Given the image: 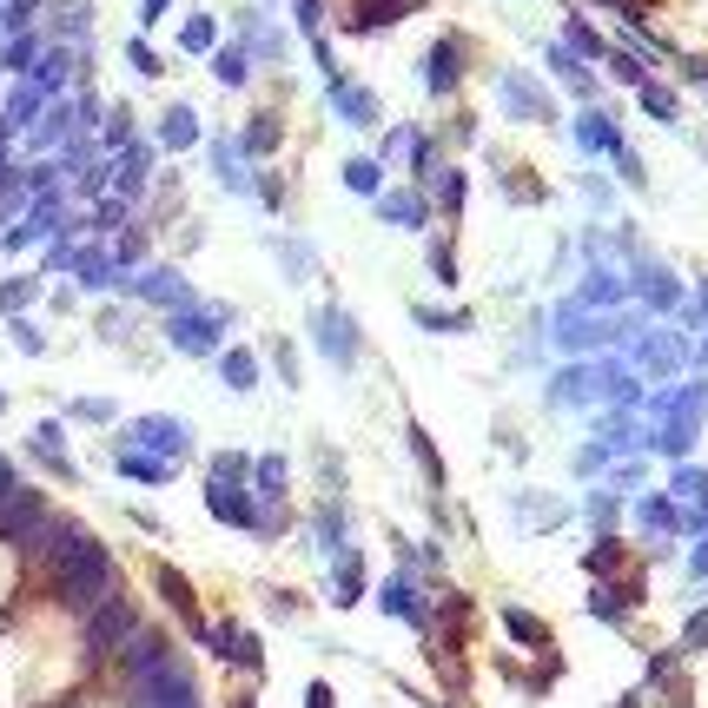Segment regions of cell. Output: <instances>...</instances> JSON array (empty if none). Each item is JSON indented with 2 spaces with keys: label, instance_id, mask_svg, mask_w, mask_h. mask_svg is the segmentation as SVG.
Returning a JSON list of instances; mask_svg holds the SVG:
<instances>
[{
  "label": "cell",
  "instance_id": "cell-3",
  "mask_svg": "<svg viewBox=\"0 0 708 708\" xmlns=\"http://www.w3.org/2000/svg\"><path fill=\"white\" fill-rule=\"evenodd\" d=\"M305 708H332V688H325V682H311V688H305Z\"/></svg>",
  "mask_w": 708,
  "mask_h": 708
},
{
  "label": "cell",
  "instance_id": "cell-2",
  "mask_svg": "<svg viewBox=\"0 0 708 708\" xmlns=\"http://www.w3.org/2000/svg\"><path fill=\"white\" fill-rule=\"evenodd\" d=\"M225 377H232V384H239V390H246V384H252L259 371H252V358H246V351H232V358H225Z\"/></svg>",
  "mask_w": 708,
  "mask_h": 708
},
{
  "label": "cell",
  "instance_id": "cell-1",
  "mask_svg": "<svg viewBox=\"0 0 708 708\" xmlns=\"http://www.w3.org/2000/svg\"><path fill=\"white\" fill-rule=\"evenodd\" d=\"M504 622H510V636H523V643H543V636H549V629H543L536 616H523V609H510Z\"/></svg>",
  "mask_w": 708,
  "mask_h": 708
},
{
  "label": "cell",
  "instance_id": "cell-4",
  "mask_svg": "<svg viewBox=\"0 0 708 708\" xmlns=\"http://www.w3.org/2000/svg\"><path fill=\"white\" fill-rule=\"evenodd\" d=\"M232 708H252V695H239V701H232Z\"/></svg>",
  "mask_w": 708,
  "mask_h": 708
}]
</instances>
